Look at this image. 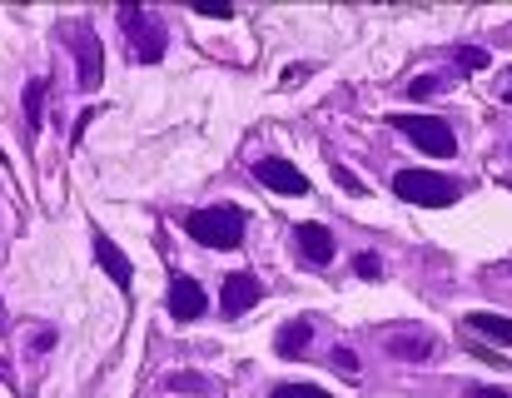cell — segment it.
Here are the masks:
<instances>
[{
  "instance_id": "cell-24",
  "label": "cell",
  "mask_w": 512,
  "mask_h": 398,
  "mask_svg": "<svg viewBox=\"0 0 512 398\" xmlns=\"http://www.w3.org/2000/svg\"><path fill=\"white\" fill-rule=\"evenodd\" d=\"M503 100L512 105V70H508V85H503Z\"/></svg>"
},
{
  "instance_id": "cell-21",
  "label": "cell",
  "mask_w": 512,
  "mask_h": 398,
  "mask_svg": "<svg viewBox=\"0 0 512 398\" xmlns=\"http://www.w3.org/2000/svg\"><path fill=\"white\" fill-rule=\"evenodd\" d=\"M438 85H443V80H438V75H423V80H413V95H433V90H438Z\"/></svg>"
},
{
  "instance_id": "cell-14",
  "label": "cell",
  "mask_w": 512,
  "mask_h": 398,
  "mask_svg": "<svg viewBox=\"0 0 512 398\" xmlns=\"http://www.w3.org/2000/svg\"><path fill=\"white\" fill-rule=\"evenodd\" d=\"M25 120H30V135L45 125V80H30L25 85Z\"/></svg>"
},
{
  "instance_id": "cell-5",
  "label": "cell",
  "mask_w": 512,
  "mask_h": 398,
  "mask_svg": "<svg viewBox=\"0 0 512 398\" xmlns=\"http://www.w3.org/2000/svg\"><path fill=\"white\" fill-rule=\"evenodd\" d=\"M70 50H75L80 90H100V80H105V55H100V40H95V30H80V25H70Z\"/></svg>"
},
{
  "instance_id": "cell-3",
  "label": "cell",
  "mask_w": 512,
  "mask_h": 398,
  "mask_svg": "<svg viewBox=\"0 0 512 398\" xmlns=\"http://www.w3.org/2000/svg\"><path fill=\"white\" fill-rule=\"evenodd\" d=\"M120 30L130 35V50H135V60L155 65V60L165 55V30H160V20H155L145 5H120Z\"/></svg>"
},
{
  "instance_id": "cell-11",
  "label": "cell",
  "mask_w": 512,
  "mask_h": 398,
  "mask_svg": "<svg viewBox=\"0 0 512 398\" xmlns=\"http://www.w3.org/2000/svg\"><path fill=\"white\" fill-rule=\"evenodd\" d=\"M468 329L483 334L488 344H512V319L508 314H488V309H478V314H468Z\"/></svg>"
},
{
  "instance_id": "cell-7",
  "label": "cell",
  "mask_w": 512,
  "mask_h": 398,
  "mask_svg": "<svg viewBox=\"0 0 512 398\" xmlns=\"http://www.w3.org/2000/svg\"><path fill=\"white\" fill-rule=\"evenodd\" d=\"M259 299H264V284L254 274H229L224 289H219V309L224 314H249Z\"/></svg>"
},
{
  "instance_id": "cell-18",
  "label": "cell",
  "mask_w": 512,
  "mask_h": 398,
  "mask_svg": "<svg viewBox=\"0 0 512 398\" xmlns=\"http://www.w3.org/2000/svg\"><path fill=\"white\" fill-rule=\"evenodd\" d=\"M353 269H358V279H378V274H383V264H378L373 254H358V259H353Z\"/></svg>"
},
{
  "instance_id": "cell-12",
  "label": "cell",
  "mask_w": 512,
  "mask_h": 398,
  "mask_svg": "<svg viewBox=\"0 0 512 398\" xmlns=\"http://www.w3.org/2000/svg\"><path fill=\"white\" fill-rule=\"evenodd\" d=\"M388 354H393V359H408V364H423V359L433 354V339H428V334H393V339H388Z\"/></svg>"
},
{
  "instance_id": "cell-19",
  "label": "cell",
  "mask_w": 512,
  "mask_h": 398,
  "mask_svg": "<svg viewBox=\"0 0 512 398\" xmlns=\"http://www.w3.org/2000/svg\"><path fill=\"white\" fill-rule=\"evenodd\" d=\"M334 364H339V374H348V379L358 374V359H353L348 349H339V354H334Z\"/></svg>"
},
{
  "instance_id": "cell-22",
  "label": "cell",
  "mask_w": 512,
  "mask_h": 398,
  "mask_svg": "<svg viewBox=\"0 0 512 398\" xmlns=\"http://www.w3.org/2000/svg\"><path fill=\"white\" fill-rule=\"evenodd\" d=\"M334 175H339V185H343V190H353V195H358V180H353V175H348L343 165H334Z\"/></svg>"
},
{
  "instance_id": "cell-15",
  "label": "cell",
  "mask_w": 512,
  "mask_h": 398,
  "mask_svg": "<svg viewBox=\"0 0 512 398\" xmlns=\"http://www.w3.org/2000/svg\"><path fill=\"white\" fill-rule=\"evenodd\" d=\"M269 398H334L329 389H319V384H279Z\"/></svg>"
},
{
  "instance_id": "cell-13",
  "label": "cell",
  "mask_w": 512,
  "mask_h": 398,
  "mask_svg": "<svg viewBox=\"0 0 512 398\" xmlns=\"http://www.w3.org/2000/svg\"><path fill=\"white\" fill-rule=\"evenodd\" d=\"M309 334H314V329L299 319V324L279 329V339H274V344H279V354H284V359H294V354H304V349H309Z\"/></svg>"
},
{
  "instance_id": "cell-8",
  "label": "cell",
  "mask_w": 512,
  "mask_h": 398,
  "mask_svg": "<svg viewBox=\"0 0 512 398\" xmlns=\"http://www.w3.org/2000/svg\"><path fill=\"white\" fill-rule=\"evenodd\" d=\"M90 244H95V259H100V269L115 279V289H120V294H130V284H135V269H130V259L115 249V239H105V234L95 229V234H90Z\"/></svg>"
},
{
  "instance_id": "cell-25",
  "label": "cell",
  "mask_w": 512,
  "mask_h": 398,
  "mask_svg": "<svg viewBox=\"0 0 512 398\" xmlns=\"http://www.w3.org/2000/svg\"><path fill=\"white\" fill-rule=\"evenodd\" d=\"M5 329H10V319H5V309H0V334H5Z\"/></svg>"
},
{
  "instance_id": "cell-2",
  "label": "cell",
  "mask_w": 512,
  "mask_h": 398,
  "mask_svg": "<svg viewBox=\"0 0 512 398\" xmlns=\"http://www.w3.org/2000/svg\"><path fill=\"white\" fill-rule=\"evenodd\" d=\"M393 195L408 199V204H423V209H448V204L463 199V185L448 180V175H433V170H398Z\"/></svg>"
},
{
  "instance_id": "cell-16",
  "label": "cell",
  "mask_w": 512,
  "mask_h": 398,
  "mask_svg": "<svg viewBox=\"0 0 512 398\" xmlns=\"http://www.w3.org/2000/svg\"><path fill=\"white\" fill-rule=\"evenodd\" d=\"M170 389L174 394H209V379H199V374H170Z\"/></svg>"
},
{
  "instance_id": "cell-6",
  "label": "cell",
  "mask_w": 512,
  "mask_h": 398,
  "mask_svg": "<svg viewBox=\"0 0 512 398\" xmlns=\"http://www.w3.org/2000/svg\"><path fill=\"white\" fill-rule=\"evenodd\" d=\"M254 175H259V185H269L274 195H309L304 170H299V165H289V160H259V165H254Z\"/></svg>"
},
{
  "instance_id": "cell-17",
  "label": "cell",
  "mask_w": 512,
  "mask_h": 398,
  "mask_svg": "<svg viewBox=\"0 0 512 398\" xmlns=\"http://www.w3.org/2000/svg\"><path fill=\"white\" fill-rule=\"evenodd\" d=\"M458 65H463V70H483V65H488V50H478V45H463V50H458Z\"/></svg>"
},
{
  "instance_id": "cell-20",
  "label": "cell",
  "mask_w": 512,
  "mask_h": 398,
  "mask_svg": "<svg viewBox=\"0 0 512 398\" xmlns=\"http://www.w3.org/2000/svg\"><path fill=\"white\" fill-rule=\"evenodd\" d=\"M194 15H214V20H229L234 10H229V5H194Z\"/></svg>"
},
{
  "instance_id": "cell-1",
  "label": "cell",
  "mask_w": 512,
  "mask_h": 398,
  "mask_svg": "<svg viewBox=\"0 0 512 398\" xmlns=\"http://www.w3.org/2000/svg\"><path fill=\"white\" fill-rule=\"evenodd\" d=\"M189 239H199L204 249H239L244 244V209L234 204H209V209H194L184 219Z\"/></svg>"
},
{
  "instance_id": "cell-9",
  "label": "cell",
  "mask_w": 512,
  "mask_h": 398,
  "mask_svg": "<svg viewBox=\"0 0 512 398\" xmlns=\"http://www.w3.org/2000/svg\"><path fill=\"white\" fill-rule=\"evenodd\" d=\"M199 314H204V289H199L189 274H174L170 279V319L189 324V319H199Z\"/></svg>"
},
{
  "instance_id": "cell-4",
  "label": "cell",
  "mask_w": 512,
  "mask_h": 398,
  "mask_svg": "<svg viewBox=\"0 0 512 398\" xmlns=\"http://www.w3.org/2000/svg\"><path fill=\"white\" fill-rule=\"evenodd\" d=\"M393 125H398L423 155H433V160H453V150H458L448 120H433V115H393Z\"/></svg>"
},
{
  "instance_id": "cell-10",
  "label": "cell",
  "mask_w": 512,
  "mask_h": 398,
  "mask_svg": "<svg viewBox=\"0 0 512 398\" xmlns=\"http://www.w3.org/2000/svg\"><path fill=\"white\" fill-rule=\"evenodd\" d=\"M294 239H299V254H304V259H314V264H329V259L339 254V244H334L329 224H299V229H294Z\"/></svg>"
},
{
  "instance_id": "cell-23",
  "label": "cell",
  "mask_w": 512,
  "mask_h": 398,
  "mask_svg": "<svg viewBox=\"0 0 512 398\" xmlns=\"http://www.w3.org/2000/svg\"><path fill=\"white\" fill-rule=\"evenodd\" d=\"M468 398H512V394H503V389H473Z\"/></svg>"
}]
</instances>
